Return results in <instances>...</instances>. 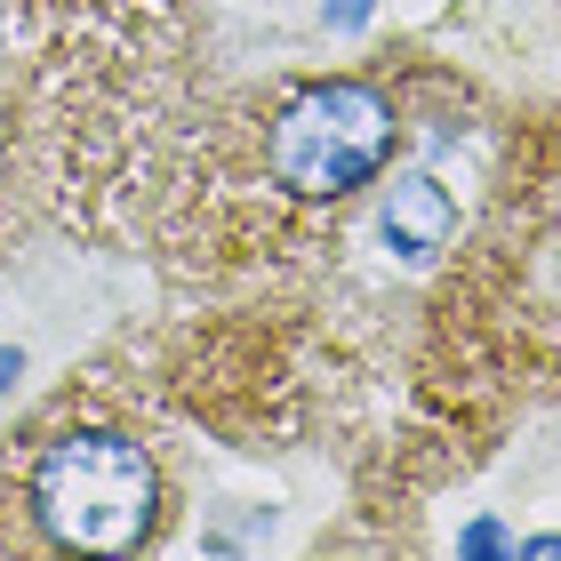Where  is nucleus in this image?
<instances>
[{
  "label": "nucleus",
  "instance_id": "nucleus-1",
  "mask_svg": "<svg viewBox=\"0 0 561 561\" xmlns=\"http://www.w3.org/2000/svg\"><path fill=\"white\" fill-rule=\"evenodd\" d=\"M33 514L48 529V546L129 553L152 538L161 473H152L145 442H129V433H57L33 457Z\"/></svg>",
  "mask_w": 561,
  "mask_h": 561
},
{
  "label": "nucleus",
  "instance_id": "nucleus-2",
  "mask_svg": "<svg viewBox=\"0 0 561 561\" xmlns=\"http://www.w3.org/2000/svg\"><path fill=\"white\" fill-rule=\"evenodd\" d=\"M386 161H393V105L369 81H313L265 129V169L297 201H345Z\"/></svg>",
  "mask_w": 561,
  "mask_h": 561
},
{
  "label": "nucleus",
  "instance_id": "nucleus-3",
  "mask_svg": "<svg viewBox=\"0 0 561 561\" xmlns=\"http://www.w3.org/2000/svg\"><path fill=\"white\" fill-rule=\"evenodd\" d=\"M386 241L401 249L410 265H425V257H442L449 249V233H457V209H449V193L433 185V176H401V185L386 193Z\"/></svg>",
  "mask_w": 561,
  "mask_h": 561
},
{
  "label": "nucleus",
  "instance_id": "nucleus-4",
  "mask_svg": "<svg viewBox=\"0 0 561 561\" xmlns=\"http://www.w3.org/2000/svg\"><path fill=\"white\" fill-rule=\"evenodd\" d=\"M457 546H466V553H514V538H505L497 522H473V529H466Z\"/></svg>",
  "mask_w": 561,
  "mask_h": 561
},
{
  "label": "nucleus",
  "instance_id": "nucleus-5",
  "mask_svg": "<svg viewBox=\"0 0 561 561\" xmlns=\"http://www.w3.org/2000/svg\"><path fill=\"white\" fill-rule=\"evenodd\" d=\"M369 9H377V0H329V24H337V33H353V24H369Z\"/></svg>",
  "mask_w": 561,
  "mask_h": 561
},
{
  "label": "nucleus",
  "instance_id": "nucleus-6",
  "mask_svg": "<svg viewBox=\"0 0 561 561\" xmlns=\"http://www.w3.org/2000/svg\"><path fill=\"white\" fill-rule=\"evenodd\" d=\"M16 369H24V362H16L9 345H0V393H9V377H16Z\"/></svg>",
  "mask_w": 561,
  "mask_h": 561
},
{
  "label": "nucleus",
  "instance_id": "nucleus-7",
  "mask_svg": "<svg viewBox=\"0 0 561 561\" xmlns=\"http://www.w3.org/2000/svg\"><path fill=\"white\" fill-rule=\"evenodd\" d=\"M522 553H546V561H561V538H529Z\"/></svg>",
  "mask_w": 561,
  "mask_h": 561
}]
</instances>
